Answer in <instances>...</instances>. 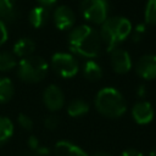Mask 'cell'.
Listing matches in <instances>:
<instances>
[{
    "label": "cell",
    "instance_id": "obj_1",
    "mask_svg": "<svg viewBox=\"0 0 156 156\" xmlns=\"http://www.w3.org/2000/svg\"><path fill=\"white\" fill-rule=\"evenodd\" d=\"M68 43L72 51L85 57H96L101 49L100 34L87 24L74 28L69 33Z\"/></svg>",
    "mask_w": 156,
    "mask_h": 156
},
{
    "label": "cell",
    "instance_id": "obj_2",
    "mask_svg": "<svg viewBox=\"0 0 156 156\" xmlns=\"http://www.w3.org/2000/svg\"><path fill=\"white\" fill-rule=\"evenodd\" d=\"M132 33V24L126 17H110L100 29V38L106 44L107 51H112Z\"/></svg>",
    "mask_w": 156,
    "mask_h": 156
},
{
    "label": "cell",
    "instance_id": "obj_3",
    "mask_svg": "<svg viewBox=\"0 0 156 156\" xmlns=\"http://www.w3.org/2000/svg\"><path fill=\"white\" fill-rule=\"evenodd\" d=\"M95 107L101 115L110 118H117L126 112L127 104L117 89L104 88L96 94Z\"/></svg>",
    "mask_w": 156,
    "mask_h": 156
},
{
    "label": "cell",
    "instance_id": "obj_4",
    "mask_svg": "<svg viewBox=\"0 0 156 156\" xmlns=\"http://www.w3.org/2000/svg\"><path fill=\"white\" fill-rule=\"evenodd\" d=\"M48 72V63L40 56H28L18 65V77L29 83L40 82Z\"/></svg>",
    "mask_w": 156,
    "mask_h": 156
},
{
    "label": "cell",
    "instance_id": "obj_5",
    "mask_svg": "<svg viewBox=\"0 0 156 156\" xmlns=\"http://www.w3.org/2000/svg\"><path fill=\"white\" fill-rule=\"evenodd\" d=\"M80 10L85 20L94 23H104L107 20L108 5L106 0H82Z\"/></svg>",
    "mask_w": 156,
    "mask_h": 156
},
{
    "label": "cell",
    "instance_id": "obj_6",
    "mask_svg": "<svg viewBox=\"0 0 156 156\" xmlns=\"http://www.w3.org/2000/svg\"><path fill=\"white\" fill-rule=\"evenodd\" d=\"M54 69L65 78L73 77L78 72V62L71 55L66 52H56L52 55L51 58Z\"/></svg>",
    "mask_w": 156,
    "mask_h": 156
},
{
    "label": "cell",
    "instance_id": "obj_7",
    "mask_svg": "<svg viewBox=\"0 0 156 156\" xmlns=\"http://www.w3.org/2000/svg\"><path fill=\"white\" fill-rule=\"evenodd\" d=\"M43 100L45 106L50 110V111H57L63 106L65 102V96L62 90L57 87V85H49L43 94Z\"/></svg>",
    "mask_w": 156,
    "mask_h": 156
},
{
    "label": "cell",
    "instance_id": "obj_8",
    "mask_svg": "<svg viewBox=\"0 0 156 156\" xmlns=\"http://www.w3.org/2000/svg\"><path fill=\"white\" fill-rule=\"evenodd\" d=\"M111 65L117 73H126L132 67L129 54L123 49H113L111 51Z\"/></svg>",
    "mask_w": 156,
    "mask_h": 156
},
{
    "label": "cell",
    "instance_id": "obj_9",
    "mask_svg": "<svg viewBox=\"0 0 156 156\" xmlns=\"http://www.w3.org/2000/svg\"><path fill=\"white\" fill-rule=\"evenodd\" d=\"M136 73L145 79L156 78V55H144L138 60Z\"/></svg>",
    "mask_w": 156,
    "mask_h": 156
},
{
    "label": "cell",
    "instance_id": "obj_10",
    "mask_svg": "<svg viewBox=\"0 0 156 156\" xmlns=\"http://www.w3.org/2000/svg\"><path fill=\"white\" fill-rule=\"evenodd\" d=\"M132 116L139 124H147L154 118V108L147 101H139L132 108Z\"/></svg>",
    "mask_w": 156,
    "mask_h": 156
},
{
    "label": "cell",
    "instance_id": "obj_11",
    "mask_svg": "<svg viewBox=\"0 0 156 156\" xmlns=\"http://www.w3.org/2000/svg\"><path fill=\"white\" fill-rule=\"evenodd\" d=\"M76 16L71 7L68 6H58L54 12V21L58 29H68L73 26Z\"/></svg>",
    "mask_w": 156,
    "mask_h": 156
},
{
    "label": "cell",
    "instance_id": "obj_12",
    "mask_svg": "<svg viewBox=\"0 0 156 156\" xmlns=\"http://www.w3.org/2000/svg\"><path fill=\"white\" fill-rule=\"evenodd\" d=\"M54 155L55 156H88L79 146L67 140H61L56 143L54 149Z\"/></svg>",
    "mask_w": 156,
    "mask_h": 156
},
{
    "label": "cell",
    "instance_id": "obj_13",
    "mask_svg": "<svg viewBox=\"0 0 156 156\" xmlns=\"http://www.w3.org/2000/svg\"><path fill=\"white\" fill-rule=\"evenodd\" d=\"M48 17H49V11L45 6H37L32 9L29 12V22L32 26L37 28L41 27L48 21Z\"/></svg>",
    "mask_w": 156,
    "mask_h": 156
},
{
    "label": "cell",
    "instance_id": "obj_14",
    "mask_svg": "<svg viewBox=\"0 0 156 156\" xmlns=\"http://www.w3.org/2000/svg\"><path fill=\"white\" fill-rule=\"evenodd\" d=\"M35 49V44L30 38H21L18 39L13 45V51L17 56L21 57H28L29 54H32Z\"/></svg>",
    "mask_w": 156,
    "mask_h": 156
},
{
    "label": "cell",
    "instance_id": "obj_15",
    "mask_svg": "<svg viewBox=\"0 0 156 156\" xmlns=\"http://www.w3.org/2000/svg\"><path fill=\"white\" fill-rule=\"evenodd\" d=\"M16 16V0H0V21H11Z\"/></svg>",
    "mask_w": 156,
    "mask_h": 156
},
{
    "label": "cell",
    "instance_id": "obj_16",
    "mask_svg": "<svg viewBox=\"0 0 156 156\" xmlns=\"http://www.w3.org/2000/svg\"><path fill=\"white\" fill-rule=\"evenodd\" d=\"M89 111V105L84 101V100H80V99H76V100H72L67 107V112L71 117H79V116H83L85 115L87 112Z\"/></svg>",
    "mask_w": 156,
    "mask_h": 156
},
{
    "label": "cell",
    "instance_id": "obj_17",
    "mask_svg": "<svg viewBox=\"0 0 156 156\" xmlns=\"http://www.w3.org/2000/svg\"><path fill=\"white\" fill-rule=\"evenodd\" d=\"M13 133V124L10 118L0 116V146L5 144Z\"/></svg>",
    "mask_w": 156,
    "mask_h": 156
},
{
    "label": "cell",
    "instance_id": "obj_18",
    "mask_svg": "<svg viewBox=\"0 0 156 156\" xmlns=\"http://www.w3.org/2000/svg\"><path fill=\"white\" fill-rule=\"evenodd\" d=\"M13 91H15V88L11 79L0 77V102L9 101L12 98Z\"/></svg>",
    "mask_w": 156,
    "mask_h": 156
},
{
    "label": "cell",
    "instance_id": "obj_19",
    "mask_svg": "<svg viewBox=\"0 0 156 156\" xmlns=\"http://www.w3.org/2000/svg\"><path fill=\"white\" fill-rule=\"evenodd\" d=\"M102 76L100 66L95 61H87L84 65V77L89 80H99Z\"/></svg>",
    "mask_w": 156,
    "mask_h": 156
},
{
    "label": "cell",
    "instance_id": "obj_20",
    "mask_svg": "<svg viewBox=\"0 0 156 156\" xmlns=\"http://www.w3.org/2000/svg\"><path fill=\"white\" fill-rule=\"evenodd\" d=\"M16 66L15 55L10 51L0 52V71H9Z\"/></svg>",
    "mask_w": 156,
    "mask_h": 156
},
{
    "label": "cell",
    "instance_id": "obj_21",
    "mask_svg": "<svg viewBox=\"0 0 156 156\" xmlns=\"http://www.w3.org/2000/svg\"><path fill=\"white\" fill-rule=\"evenodd\" d=\"M145 22L156 24V0H147L145 7Z\"/></svg>",
    "mask_w": 156,
    "mask_h": 156
},
{
    "label": "cell",
    "instance_id": "obj_22",
    "mask_svg": "<svg viewBox=\"0 0 156 156\" xmlns=\"http://www.w3.org/2000/svg\"><path fill=\"white\" fill-rule=\"evenodd\" d=\"M17 121H18V124H20L23 129H26V130H30V129L33 128V121L30 119V117H28V116L24 115V113H20Z\"/></svg>",
    "mask_w": 156,
    "mask_h": 156
},
{
    "label": "cell",
    "instance_id": "obj_23",
    "mask_svg": "<svg viewBox=\"0 0 156 156\" xmlns=\"http://www.w3.org/2000/svg\"><path fill=\"white\" fill-rule=\"evenodd\" d=\"M58 123H60V119H58V117H57L56 115H50V116H48V117L44 119V126H45L48 129H50V130L56 129L57 126H58Z\"/></svg>",
    "mask_w": 156,
    "mask_h": 156
},
{
    "label": "cell",
    "instance_id": "obj_24",
    "mask_svg": "<svg viewBox=\"0 0 156 156\" xmlns=\"http://www.w3.org/2000/svg\"><path fill=\"white\" fill-rule=\"evenodd\" d=\"M144 33H145V26H144V24L136 26V28H135L134 32H133V40H134V41L140 40L141 37L144 35Z\"/></svg>",
    "mask_w": 156,
    "mask_h": 156
},
{
    "label": "cell",
    "instance_id": "obj_25",
    "mask_svg": "<svg viewBox=\"0 0 156 156\" xmlns=\"http://www.w3.org/2000/svg\"><path fill=\"white\" fill-rule=\"evenodd\" d=\"M7 40V29L2 21H0V45H2Z\"/></svg>",
    "mask_w": 156,
    "mask_h": 156
},
{
    "label": "cell",
    "instance_id": "obj_26",
    "mask_svg": "<svg viewBox=\"0 0 156 156\" xmlns=\"http://www.w3.org/2000/svg\"><path fill=\"white\" fill-rule=\"evenodd\" d=\"M28 145H29V147L32 149V150H37L38 147H39V141H38V139L34 136V135H32L29 139H28Z\"/></svg>",
    "mask_w": 156,
    "mask_h": 156
},
{
    "label": "cell",
    "instance_id": "obj_27",
    "mask_svg": "<svg viewBox=\"0 0 156 156\" xmlns=\"http://www.w3.org/2000/svg\"><path fill=\"white\" fill-rule=\"evenodd\" d=\"M121 156H143V154L139 152V151L135 150V149H129V150L123 151V154H122Z\"/></svg>",
    "mask_w": 156,
    "mask_h": 156
},
{
    "label": "cell",
    "instance_id": "obj_28",
    "mask_svg": "<svg viewBox=\"0 0 156 156\" xmlns=\"http://www.w3.org/2000/svg\"><path fill=\"white\" fill-rule=\"evenodd\" d=\"M138 95H139V96H144V95H145V87H144V85H140V87L138 88Z\"/></svg>",
    "mask_w": 156,
    "mask_h": 156
},
{
    "label": "cell",
    "instance_id": "obj_29",
    "mask_svg": "<svg viewBox=\"0 0 156 156\" xmlns=\"http://www.w3.org/2000/svg\"><path fill=\"white\" fill-rule=\"evenodd\" d=\"M43 5H52L54 2H56V0H39Z\"/></svg>",
    "mask_w": 156,
    "mask_h": 156
},
{
    "label": "cell",
    "instance_id": "obj_30",
    "mask_svg": "<svg viewBox=\"0 0 156 156\" xmlns=\"http://www.w3.org/2000/svg\"><path fill=\"white\" fill-rule=\"evenodd\" d=\"M93 156H112V155H110V154H107V152H105V151H99V152L94 154Z\"/></svg>",
    "mask_w": 156,
    "mask_h": 156
},
{
    "label": "cell",
    "instance_id": "obj_31",
    "mask_svg": "<svg viewBox=\"0 0 156 156\" xmlns=\"http://www.w3.org/2000/svg\"><path fill=\"white\" fill-rule=\"evenodd\" d=\"M149 156H156V146H155V147L149 152Z\"/></svg>",
    "mask_w": 156,
    "mask_h": 156
}]
</instances>
